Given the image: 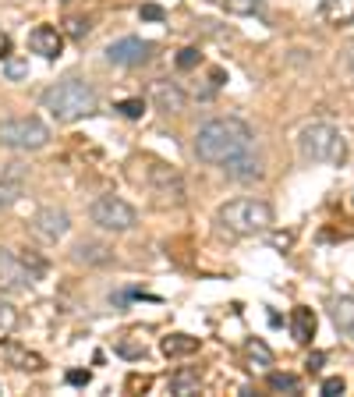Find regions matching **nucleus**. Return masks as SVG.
I'll list each match as a JSON object with an SVG mask.
<instances>
[{"instance_id": "obj_12", "label": "nucleus", "mask_w": 354, "mask_h": 397, "mask_svg": "<svg viewBox=\"0 0 354 397\" xmlns=\"http://www.w3.org/2000/svg\"><path fill=\"white\" fill-rule=\"evenodd\" d=\"M153 103H156V110H163V114H181V110H185V93H181L174 82H156V85H153Z\"/></svg>"}, {"instance_id": "obj_33", "label": "nucleus", "mask_w": 354, "mask_h": 397, "mask_svg": "<svg viewBox=\"0 0 354 397\" xmlns=\"http://www.w3.org/2000/svg\"><path fill=\"white\" fill-rule=\"evenodd\" d=\"M322 362H326V355H322V351H312L308 362H305V365H308V373H319V369H322Z\"/></svg>"}, {"instance_id": "obj_11", "label": "nucleus", "mask_w": 354, "mask_h": 397, "mask_svg": "<svg viewBox=\"0 0 354 397\" xmlns=\"http://www.w3.org/2000/svg\"><path fill=\"white\" fill-rule=\"evenodd\" d=\"M149 177H153V188L163 195V202H170V206H181V202H185L181 177H177L170 167H163V164H153V167H149Z\"/></svg>"}, {"instance_id": "obj_29", "label": "nucleus", "mask_w": 354, "mask_h": 397, "mask_svg": "<svg viewBox=\"0 0 354 397\" xmlns=\"http://www.w3.org/2000/svg\"><path fill=\"white\" fill-rule=\"evenodd\" d=\"M138 18H142V21H163L167 11H163L160 4H142V8H138Z\"/></svg>"}, {"instance_id": "obj_34", "label": "nucleus", "mask_w": 354, "mask_h": 397, "mask_svg": "<svg viewBox=\"0 0 354 397\" xmlns=\"http://www.w3.org/2000/svg\"><path fill=\"white\" fill-rule=\"evenodd\" d=\"M4 57H11V36L0 33V60H4Z\"/></svg>"}, {"instance_id": "obj_21", "label": "nucleus", "mask_w": 354, "mask_h": 397, "mask_svg": "<svg viewBox=\"0 0 354 397\" xmlns=\"http://www.w3.org/2000/svg\"><path fill=\"white\" fill-rule=\"evenodd\" d=\"M21 199V185L15 177H0V209H8Z\"/></svg>"}, {"instance_id": "obj_22", "label": "nucleus", "mask_w": 354, "mask_h": 397, "mask_svg": "<svg viewBox=\"0 0 354 397\" xmlns=\"http://www.w3.org/2000/svg\"><path fill=\"white\" fill-rule=\"evenodd\" d=\"M223 8L230 15H259L266 8V0H223Z\"/></svg>"}, {"instance_id": "obj_5", "label": "nucleus", "mask_w": 354, "mask_h": 397, "mask_svg": "<svg viewBox=\"0 0 354 397\" xmlns=\"http://www.w3.org/2000/svg\"><path fill=\"white\" fill-rule=\"evenodd\" d=\"M50 142V132L39 117H8V121H0V145H8V149H43Z\"/></svg>"}, {"instance_id": "obj_24", "label": "nucleus", "mask_w": 354, "mask_h": 397, "mask_svg": "<svg viewBox=\"0 0 354 397\" xmlns=\"http://www.w3.org/2000/svg\"><path fill=\"white\" fill-rule=\"evenodd\" d=\"M245 351H248V358H252V362H259V365H262V369H266V365H273V351L266 348L262 341H248V344H245Z\"/></svg>"}, {"instance_id": "obj_19", "label": "nucleus", "mask_w": 354, "mask_h": 397, "mask_svg": "<svg viewBox=\"0 0 354 397\" xmlns=\"http://www.w3.org/2000/svg\"><path fill=\"white\" fill-rule=\"evenodd\" d=\"M330 316H333V326H337V330L351 333V330H354V298H337V301L330 305Z\"/></svg>"}, {"instance_id": "obj_30", "label": "nucleus", "mask_w": 354, "mask_h": 397, "mask_svg": "<svg viewBox=\"0 0 354 397\" xmlns=\"http://www.w3.org/2000/svg\"><path fill=\"white\" fill-rule=\"evenodd\" d=\"M64 25H68V36H75V39L88 36V21H85V18H68Z\"/></svg>"}, {"instance_id": "obj_27", "label": "nucleus", "mask_w": 354, "mask_h": 397, "mask_svg": "<svg viewBox=\"0 0 354 397\" xmlns=\"http://www.w3.org/2000/svg\"><path fill=\"white\" fill-rule=\"evenodd\" d=\"M198 64V50L195 46H185L181 53H177V68H181V71H192Z\"/></svg>"}, {"instance_id": "obj_3", "label": "nucleus", "mask_w": 354, "mask_h": 397, "mask_svg": "<svg viewBox=\"0 0 354 397\" xmlns=\"http://www.w3.org/2000/svg\"><path fill=\"white\" fill-rule=\"evenodd\" d=\"M216 220L238 238H255L273 227V206L262 199H234L216 209Z\"/></svg>"}, {"instance_id": "obj_2", "label": "nucleus", "mask_w": 354, "mask_h": 397, "mask_svg": "<svg viewBox=\"0 0 354 397\" xmlns=\"http://www.w3.org/2000/svg\"><path fill=\"white\" fill-rule=\"evenodd\" d=\"M96 103H100V96H96L93 82H85V78H61L43 93V110L53 121H61V125L82 121L85 114L96 110Z\"/></svg>"}, {"instance_id": "obj_14", "label": "nucleus", "mask_w": 354, "mask_h": 397, "mask_svg": "<svg viewBox=\"0 0 354 397\" xmlns=\"http://www.w3.org/2000/svg\"><path fill=\"white\" fill-rule=\"evenodd\" d=\"M319 18L326 25H351L354 21V0H322L319 4Z\"/></svg>"}, {"instance_id": "obj_9", "label": "nucleus", "mask_w": 354, "mask_h": 397, "mask_svg": "<svg viewBox=\"0 0 354 397\" xmlns=\"http://www.w3.org/2000/svg\"><path fill=\"white\" fill-rule=\"evenodd\" d=\"M68 231H71V217H68V209H61V206H43L32 217V234L50 241V245H53V241H61Z\"/></svg>"}, {"instance_id": "obj_31", "label": "nucleus", "mask_w": 354, "mask_h": 397, "mask_svg": "<svg viewBox=\"0 0 354 397\" xmlns=\"http://www.w3.org/2000/svg\"><path fill=\"white\" fill-rule=\"evenodd\" d=\"M64 380H68L71 387H88V383H93V373H88V369H71Z\"/></svg>"}, {"instance_id": "obj_1", "label": "nucleus", "mask_w": 354, "mask_h": 397, "mask_svg": "<svg viewBox=\"0 0 354 397\" xmlns=\"http://www.w3.org/2000/svg\"><path fill=\"white\" fill-rule=\"evenodd\" d=\"M255 149V132L245 125L241 117H216L205 121V125L195 132V157L202 164H230L245 157V152Z\"/></svg>"}, {"instance_id": "obj_17", "label": "nucleus", "mask_w": 354, "mask_h": 397, "mask_svg": "<svg viewBox=\"0 0 354 397\" xmlns=\"http://www.w3.org/2000/svg\"><path fill=\"white\" fill-rule=\"evenodd\" d=\"M4 355H8L11 365H18V369H25V373H39L43 369V358L36 351L21 348V344H4Z\"/></svg>"}, {"instance_id": "obj_8", "label": "nucleus", "mask_w": 354, "mask_h": 397, "mask_svg": "<svg viewBox=\"0 0 354 397\" xmlns=\"http://www.w3.org/2000/svg\"><path fill=\"white\" fill-rule=\"evenodd\" d=\"M149 53H153V43H145L138 36H124V39H117V43L106 46V60L117 64V68H138V64L149 60Z\"/></svg>"}, {"instance_id": "obj_16", "label": "nucleus", "mask_w": 354, "mask_h": 397, "mask_svg": "<svg viewBox=\"0 0 354 397\" xmlns=\"http://www.w3.org/2000/svg\"><path fill=\"white\" fill-rule=\"evenodd\" d=\"M290 333H294V341H298V344H308L315 337V312L312 309H294Z\"/></svg>"}, {"instance_id": "obj_20", "label": "nucleus", "mask_w": 354, "mask_h": 397, "mask_svg": "<svg viewBox=\"0 0 354 397\" xmlns=\"http://www.w3.org/2000/svg\"><path fill=\"white\" fill-rule=\"evenodd\" d=\"M198 390V373H177V376H170V394H195Z\"/></svg>"}, {"instance_id": "obj_4", "label": "nucleus", "mask_w": 354, "mask_h": 397, "mask_svg": "<svg viewBox=\"0 0 354 397\" xmlns=\"http://www.w3.org/2000/svg\"><path fill=\"white\" fill-rule=\"evenodd\" d=\"M298 152H301V160H308V164L340 167L347 160V139L333 125H326V121H315V125H305L301 128Z\"/></svg>"}, {"instance_id": "obj_28", "label": "nucleus", "mask_w": 354, "mask_h": 397, "mask_svg": "<svg viewBox=\"0 0 354 397\" xmlns=\"http://www.w3.org/2000/svg\"><path fill=\"white\" fill-rule=\"evenodd\" d=\"M117 110H121L124 117H131V121H135V117H142V114H145V103H142V100H121V103H117Z\"/></svg>"}, {"instance_id": "obj_25", "label": "nucleus", "mask_w": 354, "mask_h": 397, "mask_svg": "<svg viewBox=\"0 0 354 397\" xmlns=\"http://www.w3.org/2000/svg\"><path fill=\"white\" fill-rule=\"evenodd\" d=\"M4 75H8L11 82L25 78V75H28V60H25V57H4Z\"/></svg>"}, {"instance_id": "obj_18", "label": "nucleus", "mask_w": 354, "mask_h": 397, "mask_svg": "<svg viewBox=\"0 0 354 397\" xmlns=\"http://www.w3.org/2000/svg\"><path fill=\"white\" fill-rule=\"evenodd\" d=\"M163 355L170 358H181V355H195L198 351V337H188V333H170V337H163Z\"/></svg>"}, {"instance_id": "obj_7", "label": "nucleus", "mask_w": 354, "mask_h": 397, "mask_svg": "<svg viewBox=\"0 0 354 397\" xmlns=\"http://www.w3.org/2000/svg\"><path fill=\"white\" fill-rule=\"evenodd\" d=\"M39 277L32 270H28V263L8 249H0V288L4 291H25V288H32Z\"/></svg>"}, {"instance_id": "obj_15", "label": "nucleus", "mask_w": 354, "mask_h": 397, "mask_svg": "<svg viewBox=\"0 0 354 397\" xmlns=\"http://www.w3.org/2000/svg\"><path fill=\"white\" fill-rule=\"evenodd\" d=\"M75 259L85 263V266H106V263H113V249L103 245V241H78Z\"/></svg>"}, {"instance_id": "obj_13", "label": "nucleus", "mask_w": 354, "mask_h": 397, "mask_svg": "<svg viewBox=\"0 0 354 397\" xmlns=\"http://www.w3.org/2000/svg\"><path fill=\"white\" fill-rule=\"evenodd\" d=\"M223 170H227V177H234V181H259V177L266 174V170H262V160L255 157V149L245 152V157H238V160L223 164Z\"/></svg>"}, {"instance_id": "obj_23", "label": "nucleus", "mask_w": 354, "mask_h": 397, "mask_svg": "<svg viewBox=\"0 0 354 397\" xmlns=\"http://www.w3.org/2000/svg\"><path fill=\"white\" fill-rule=\"evenodd\" d=\"M18 326V312H15V305L0 298V337H8V333Z\"/></svg>"}, {"instance_id": "obj_36", "label": "nucleus", "mask_w": 354, "mask_h": 397, "mask_svg": "<svg viewBox=\"0 0 354 397\" xmlns=\"http://www.w3.org/2000/svg\"><path fill=\"white\" fill-rule=\"evenodd\" d=\"M351 337H354V330H351Z\"/></svg>"}, {"instance_id": "obj_35", "label": "nucleus", "mask_w": 354, "mask_h": 397, "mask_svg": "<svg viewBox=\"0 0 354 397\" xmlns=\"http://www.w3.org/2000/svg\"><path fill=\"white\" fill-rule=\"evenodd\" d=\"M344 64H347V71H351V75H354V46H351V50H347V53H344Z\"/></svg>"}, {"instance_id": "obj_10", "label": "nucleus", "mask_w": 354, "mask_h": 397, "mask_svg": "<svg viewBox=\"0 0 354 397\" xmlns=\"http://www.w3.org/2000/svg\"><path fill=\"white\" fill-rule=\"evenodd\" d=\"M28 50L46 57V60H57L61 50H64V33L53 28V25H36L32 33H28Z\"/></svg>"}, {"instance_id": "obj_6", "label": "nucleus", "mask_w": 354, "mask_h": 397, "mask_svg": "<svg viewBox=\"0 0 354 397\" xmlns=\"http://www.w3.org/2000/svg\"><path fill=\"white\" fill-rule=\"evenodd\" d=\"M88 217H93V224L103 227V231H131L138 213H135V206H128L117 195H100L93 202V209H88Z\"/></svg>"}, {"instance_id": "obj_32", "label": "nucleus", "mask_w": 354, "mask_h": 397, "mask_svg": "<svg viewBox=\"0 0 354 397\" xmlns=\"http://www.w3.org/2000/svg\"><path fill=\"white\" fill-rule=\"evenodd\" d=\"M322 394H326V397H340V394H344V380H340V376L322 380Z\"/></svg>"}, {"instance_id": "obj_37", "label": "nucleus", "mask_w": 354, "mask_h": 397, "mask_svg": "<svg viewBox=\"0 0 354 397\" xmlns=\"http://www.w3.org/2000/svg\"><path fill=\"white\" fill-rule=\"evenodd\" d=\"M351 202H354V199H351Z\"/></svg>"}, {"instance_id": "obj_26", "label": "nucleus", "mask_w": 354, "mask_h": 397, "mask_svg": "<svg viewBox=\"0 0 354 397\" xmlns=\"http://www.w3.org/2000/svg\"><path fill=\"white\" fill-rule=\"evenodd\" d=\"M270 387H273V390H287V394H294V390H298V376L273 373V376H270Z\"/></svg>"}]
</instances>
